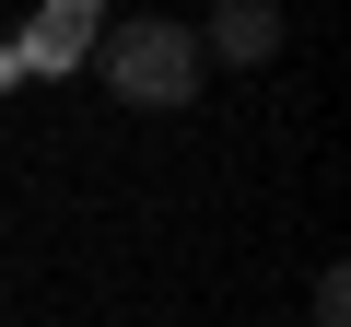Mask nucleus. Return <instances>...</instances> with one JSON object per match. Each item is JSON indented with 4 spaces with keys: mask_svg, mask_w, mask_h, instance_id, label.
<instances>
[{
    "mask_svg": "<svg viewBox=\"0 0 351 327\" xmlns=\"http://www.w3.org/2000/svg\"><path fill=\"white\" fill-rule=\"evenodd\" d=\"M199 59H223V70H269V59H281V0H223V12L199 24Z\"/></svg>",
    "mask_w": 351,
    "mask_h": 327,
    "instance_id": "nucleus-2",
    "label": "nucleus"
},
{
    "mask_svg": "<svg viewBox=\"0 0 351 327\" xmlns=\"http://www.w3.org/2000/svg\"><path fill=\"white\" fill-rule=\"evenodd\" d=\"M94 70H106V94L117 105H199V82H211V59H199V36L188 24H117L106 47H94Z\"/></svg>",
    "mask_w": 351,
    "mask_h": 327,
    "instance_id": "nucleus-1",
    "label": "nucleus"
},
{
    "mask_svg": "<svg viewBox=\"0 0 351 327\" xmlns=\"http://www.w3.org/2000/svg\"><path fill=\"white\" fill-rule=\"evenodd\" d=\"M316 327H351V280H339V269L316 280Z\"/></svg>",
    "mask_w": 351,
    "mask_h": 327,
    "instance_id": "nucleus-3",
    "label": "nucleus"
}]
</instances>
